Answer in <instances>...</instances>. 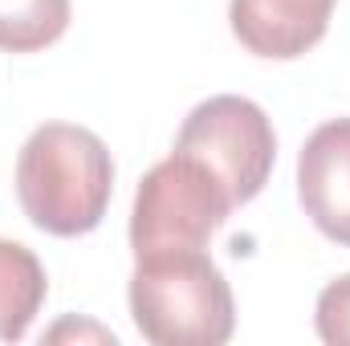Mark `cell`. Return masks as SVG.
<instances>
[{
    "instance_id": "obj_1",
    "label": "cell",
    "mask_w": 350,
    "mask_h": 346,
    "mask_svg": "<svg viewBox=\"0 0 350 346\" xmlns=\"http://www.w3.org/2000/svg\"><path fill=\"white\" fill-rule=\"evenodd\" d=\"M114 191L106 143L74 122L37 127L16 159V196L33 228L49 237H86L102 224Z\"/></svg>"
},
{
    "instance_id": "obj_2",
    "label": "cell",
    "mask_w": 350,
    "mask_h": 346,
    "mask_svg": "<svg viewBox=\"0 0 350 346\" xmlns=\"http://www.w3.org/2000/svg\"><path fill=\"white\" fill-rule=\"evenodd\" d=\"M131 318L155 346H220L237 330V306L224 273L204 249L135 257Z\"/></svg>"
},
{
    "instance_id": "obj_3",
    "label": "cell",
    "mask_w": 350,
    "mask_h": 346,
    "mask_svg": "<svg viewBox=\"0 0 350 346\" xmlns=\"http://www.w3.org/2000/svg\"><path fill=\"white\" fill-rule=\"evenodd\" d=\"M232 196L224 179L204 159L172 151L163 163L143 175L131 208V249L135 257L172 253V249H204L208 237L228 220Z\"/></svg>"
},
{
    "instance_id": "obj_4",
    "label": "cell",
    "mask_w": 350,
    "mask_h": 346,
    "mask_svg": "<svg viewBox=\"0 0 350 346\" xmlns=\"http://www.w3.org/2000/svg\"><path fill=\"white\" fill-rule=\"evenodd\" d=\"M175 151L204 159L224 179L232 204L241 208L257 200L261 187L269 183L273 159H277V135H273L269 114L253 98L216 94L183 118L175 135Z\"/></svg>"
},
{
    "instance_id": "obj_5",
    "label": "cell",
    "mask_w": 350,
    "mask_h": 346,
    "mask_svg": "<svg viewBox=\"0 0 350 346\" xmlns=\"http://www.w3.org/2000/svg\"><path fill=\"white\" fill-rule=\"evenodd\" d=\"M297 200L314 228L350 249V118L322 122L297 155Z\"/></svg>"
},
{
    "instance_id": "obj_6",
    "label": "cell",
    "mask_w": 350,
    "mask_h": 346,
    "mask_svg": "<svg viewBox=\"0 0 350 346\" xmlns=\"http://www.w3.org/2000/svg\"><path fill=\"white\" fill-rule=\"evenodd\" d=\"M334 0H232L228 21L237 41L269 62L310 53L330 29Z\"/></svg>"
},
{
    "instance_id": "obj_7",
    "label": "cell",
    "mask_w": 350,
    "mask_h": 346,
    "mask_svg": "<svg viewBox=\"0 0 350 346\" xmlns=\"http://www.w3.org/2000/svg\"><path fill=\"white\" fill-rule=\"evenodd\" d=\"M45 293L49 277L37 253L16 241H0V343H21L29 334Z\"/></svg>"
},
{
    "instance_id": "obj_8",
    "label": "cell",
    "mask_w": 350,
    "mask_h": 346,
    "mask_svg": "<svg viewBox=\"0 0 350 346\" xmlns=\"http://www.w3.org/2000/svg\"><path fill=\"white\" fill-rule=\"evenodd\" d=\"M70 29V0H0V49L37 53Z\"/></svg>"
},
{
    "instance_id": "obj_9",
    "label": "cell",
    "mask_w": 350,
    "mask_h": 346,
    "mask_svg": "<svg viewBox=\"0 0 350 346\" xmlns=\"http://www.w3.org/2000/svg\"><path fill=\"white\" fill-rule=\"evenodd\" d=\"M314 326H318V338H322V343L350 346V273L334 277V281L318 293Z\"/></svg>"
}]
</instances>
